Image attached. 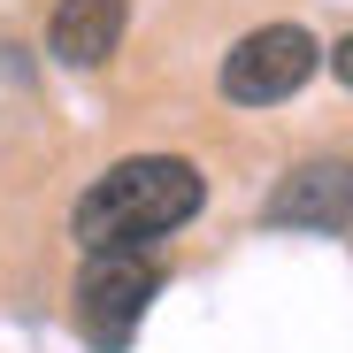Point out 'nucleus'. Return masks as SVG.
Listing matches in <instances>:
<instances>
[{
	"instance_id": "obj_1",
	"label": "nucleus",
	"mask_w": 353,
	"mask_h": 353,
	"mask_svg": "<svg viewBox=\"0 0 353 353\" xmlns=\"http://www.w3.org/2000/svg\"><path fill=\"white\" fill-rule=\"evenodd\" d=\"M208 208V176L185 154H123L108 161L70 208V239L85 254L108 246H161L169 230H185Z\"/></svg>"
},
{
	"instance_id": "obj_4",
	"label": "nucleus",
	"mask_w": 353,
	"mask_h": 353,
	"mask_svg": "<svg viewBox=\"0 0 353 353\" xmlns=\"http://www.w3.org/2000/svg\"><path fill=\"white\" fill-rule=\"evenodd\" d=\"M269 230H315V239H338L353 223V161L345 154H307L276 176V192L261 200Z\"/></svg>"
},
{
	"instance_id": "obj_2",
	"label": "nucleus",
	"mask_w": 353,
	"mask_h": 353,
	"mask_svg": "<svg viewBox=\"0 0 353 353\" xmlns=\"http://www.w3.org/2000/svg\"><path fill=\"white\" fill-rule=\"evenodd\" d=\"M154 292H161V246H108V254H85L77 269V338L92 353H131L146 307H154Z\"/></svg>"
},
{
	"instance_id": "obj_5",
	"label": "nucleus",
	"mask_w": 353,
	"mask_h": 353,
	"mask_svg": "<svg viewBox=\"0 0 353 353\" xmlns=\"http://www.w3.org/2000/svg\"><path fill=\"white\" fill-rule=\"evenodd\" d=\"M123 23H131V0H54L46 54L62 70H100L108 54L123 46Z\"/></svg>"
},
{
	"instance_id": "obj_6",
	"label": "nucleus",
	"mask_w": 353,
	"mask_h": 353,
	"mask_svg": "<svg viewBox=\"0 0 353 353\" xmlns=\"http://www.w3.org/2000/svg\"><path fill=\"white\" fill-rule=\"evenodd\" d=\"M330 70H338V85H345V92H353V31H345V39H338V46H330Z\"/></svg>"
},
{
	"instance_id": "obj_3",
	"label": "nucleus",
	"mask_w": 353,
	"mask_h": 353,
	"mask_svg": "<svg viewBox=\"0 0 353 353\" xmlns=\"http://www.w3.org/2000/svg\"><path fill=\"white\" fill-rule=\"evenodd\" d=\"M315 62H323V46H315L307 23H254L239 46L223 54L215 85H223L230 108H276V100H292L315 77Z\"/></svg>"
}]
</instances>
